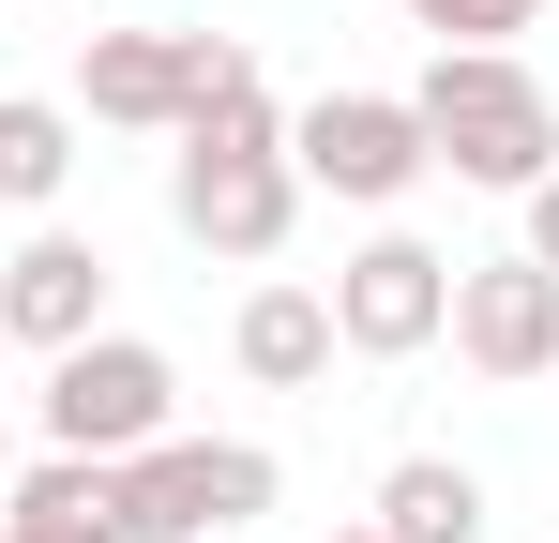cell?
Instances as JSON below:
<instances>
[{
	"label": "cell",
	"instance_id": "cell-4",
	"mask_svg": "<svg viewBox=\"0 0 559 543\" xmlns=\"http://www.w3.org/2000/svg\"><path fill=\"white\" fill-rule=\"evenodd\" d=\"M287 167H302V196L393 212L424 181V121H408V90H318V106H287Z\"/></svg>",
	"mask_w": 559,
	"mask_h": 543
},
{
	"label": "cell",
	"instance_id": "cell-17",
	"mask_svg": "<svg viewBox=\"0 0 559 543\" xmlns=\"http://www.w3.org/2000/svg\"><path fill=\"white\" fill-rule=\"evenodd\" d=\"M0 362H15V333H0Z\"/></svg>",
	"mask_w": 559,
	"mask_h": 543
},
{
	"label": "cell",
	"instance_id": "cell-3",
	"mask_svg": "<svg viewBox=\"0 0 559 543\" xmlns=\"http://www.w3.org/2000/svg\"><path fill=\"white\" fill-rule=\"evenodd\" d=\"M152 438H182V362L167 348H136V333H92V348H61L46 362V452H152Z\"/></svg>",
	"mask_w": 559,
	"mask_h": 543
},
{
	"label": "cell",
	"instance_id": "cell-14",
	"mask_svg": "<svg viewBox=\"0 0 559 543\" xmlns=\"http://www.w3.org/2000/svg\"><path fill=\"white\" fill-rule=\"evenodd\" d=\"M514 257H545V272H559V167L530 181V242H514Z\"/></svg>",
	"mask_w": 559,
	"mask_h": 543
},
{
	"label": "cell",
	"instance_id": "cell-10",
	"mask_svg": "<svg viewBox=\"0 0 559 543\" xmlns=\"http://www.w3.org/2000/svg\"><path fill=\"white\" fill-rule=\"evenodd\" d=\"M378 543H484V468H454V452H393L364 498Z\"/></svg>",
	"mask_w": 559,
	"mask_h": 543
},
{
	"label": "cell",
	"instance_id": "cell-12",
	"mask_svg": "<svg viewBox=\"0 0 559 543\" xmlns=\"http://www.w3.org/2000/svg\"><path fill=\"white\" fill-rule=\"evenodd\" d=\"M61 181H76V106L0 90V212H61Z\"/></svg>",
	"mask_w": 559,
	"mask_h": 543
},
{
	"label": "cell",
	"instance_id": "cell-7",
	"mask_svg": "<svg viewBox=\"0 0 559 543\" xmlns=\"http://www.w3.org/2000/svg\"><path fill=\"white\" fill-rule=\"evenodd\" d=\"M0 333L15 348H92L106 333V242H76V227H31L15 257H0Z\"/></svg>",
	"mask_w": 559,
	"mask_h": 543
},
{
	"label": "cell",
	"instance_id": "cell-5",
	"mask_svg": "<svg viewBox=\"0 0 559 543\" xmlns=\"http://www.w3.org/2000/svg\"><path fill=\"white\" fill-rule=\"evenodd\" d=\"M318 302H333V348H348V362H424V348H439V317H454V257L408 242V227H378Z\"/></svg>",
	"mask_w": 559,
	"mask_h": 543
},
{
	"label": "cell",
	"instance_id": "cell-2",
	"mask_svg": "<svg viewBox=\"0 0 559 543\" xmlns=\"http://www.w3.org/2000/svg\"><path fill=\"white\" fill-rule=\"evenodd\" d=\"M273 514V452L258 438H152L121 452V543H227Z\"/></svg>",
	"mask_w": 559,
	"mask_h": 543
},
{
	"label": "cell",
	"instance_id": "cell-13",
	"mask_svg": "<svg viewBox=\"0 0 559 543\" xmlns=\"http://www.w3.org/2000/svg\"><path fill=\"white\" fill-rule=\"evenodd\" d=\"M545 0H408V31H439V46H514Z\"/></svg>",
	"mask_w": 559,
	"mask_h": 543
},
{
	"label": "cell",
	"instance_id": "cell-11",
	"mask_svg": "<svg viewBox=\"0 0 559 543\" xmlns=\"http://www.w3.org/2000/svg\"><path fill=\"white\" fill-rule=\"evenodd\" d=\"M227 348H242L258 393H302V377H333V302H318V287H258Z\"/></svg>",
	"mask_w": 559,
	"mask_h": 543
},
{
	"label": "cell",
	"instance_id": "cell-18",
	"mask_svg": "<svg viewBox=\"0 0 559 543\" xmlns=\"http://www.w3.org/2000/svg\"><path fill=\"white\" fill-rule=\"evenodd\" d=\"M0 543H15V529H0Z\"/></svg>",
	"mask_w": 559,
	"mask_h": 543
},
{
	"label": "cell",
	"instance_id": "cell-1",
	"mask_svg": "<svg viewBox=\"0 0 559 543\" xmlns=\"http://www.w3.org/2000/svg\"><path fill=\"white\" fill-rule=\"evenodd\" d=\"M408 121H424V167L484 181V196H530L559 167V90L514 61V46H439L408 76Z\"/></svg>",
	"mask_w": 559,
	"mask_h": 543
},
{
	"label": "cell",
	"instance_id": "cell-8",
	"mask_svg": "<svg viewBox=\"0 0 559 543\" xmlns=\"http://www.w3.org/2000/svg\"><path fill=\"white\" fill-rule=\"evenodd\" d=\"M76 106L121 121V136H182V106H197V31H92Z\"/></svg>",
	"mask_w": 559,
	"mask_h": 543
},
{
	"label": "cell",
	"instance_id": "cell-6",
	"mask_svg": "<svg viewBox=\"0 0 559 543\" xmlns=\"http://www.w3.org/2000/svg\"><path fill=\"white\" fill-rule=\"evenodd\" d=\"M454 362L468 377H499V393H530L559 377V272L545 257H454Z\"/></svg>",
	"mask_w": 559,
	"mask_h": 543
},
{
	"label": "cell",
	"instance_id": "cell-9",
	"mask_svg": "<svg viewBox=\"0 0 559 543\" xmlns=\"http://www.w3.org/2000/svg\"><path fill=\"white\" fill-rule=\"evenodd\" d=\"M0 529L15 543H121V468L106 452H31L0 483Z\"/></svg>",
	"mask_w": 559,
	"mask_h": 543
},
{
	"label": "cell",
	"instance_id": "cell-16",
	"mask_svg": "<svg viewBox=\"0 0 559 543\" xmlns=\"http://www.w3.org/2000/svg\"><path fill=\"white\" fill-rule=\"evenodd\" d=\"M333 543H378V529H333Z\"/></svg>",
	"mask_w": 559,
	"mask_h": 543
},
{
	"label": "cell",
	"instance_id": "cell-15",
	"mask_svg": "<svg viewBox=\"0 0 559 543\" xmlns=\"http://www.w3.org/2000/svg\"><path fill=\"white\" fill-rule=\"evenodd\" d=\"M0 483H15V438H0Z\"/></svg>",
	"mask_w": 559,
	"mask_h": 543
}]
</instances>
